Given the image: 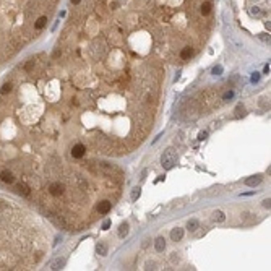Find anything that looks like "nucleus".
Listing matches in <instances>:
<instances>
[{"mask_svg": "<svg viewBox=\"0 0 271 271\" xmlns=\"http://www.w3.org/2000/svg\"><path fill=\"white\" fill-rule=\"evenodd\" d=\"M258 80H260V75H258V73L255 72V73H253V75H252V81L255 83V81H258Z\"/></svg>", "mask_w": 271, "mask_h": 271, "instance_id": "18", "label": "nucleus"}, {"mask_svg": "<svg viewBox=\"0 0 271 271\" xmlns=\"http://www.w3.org/2000/svg\"><path fill=\"white\" fill-rule=\"evenodd\" d=\"M214 219H216V221H219V223H223L224 219H226V216H224L223 211H216V213H214Z\"/></svg>", "mask_w": 271, "mask_h": 271, "instance_id": "14", "label": "nucleus"}, {"mask_svg": "<svg viewBox=\"0 0 271 271\" xmlns=\"http://www.w3.org/2000/svg\"><path fill=\"white\" fill-rule=\"evenodd\" d=\"M260 182H261V177H260V176L250 177V179H247V180H245V184H247V185H250V187H253V185H258Z\"/></svg>", "mask_w": 271, "mask_h": 271, "instance_id": "9", "label": "nucleus"}, {"mask_svg": "<svg viewBox=\"0 0 271 271\" xmlns=\"http://www.w3.org/2000/svg\"><path fill=\"white\" fill-rule=\"evenodd\" d=\"M98 253L99 255H107V245L106 244H99L98 245Z\"/></svg>", "mask_w": 271, "mask_h": 271, "instance_id": "13", "label": "nucleus"}, {"mask_svg": "<svg viewBox=\"0 0 271 271\" xmlns=\"http://www.w3.org/2000/svg\"><path fill=\"white\" fill-rule=\"evenodd\" d=\"M161 162H162V167L164 169H172L174 166H176V162H177V153L172 148L166 149L164 153H162V156H161Z\"/></svg>", "mask_w": 271, "mask_h": 271, "instance_id": "2", "label": "nucleus"}, {"mask_svg": "<svg viewBox=\"0 0 271 271\" xmlns=\"http://www.w3.org/2000/svg\"><path fill=\"white\" fill-rule=\"evenodd\" d=\"M15 190H16V193H20V195H23V196H29L31 195V187L26 182H23V180H21L20 184H16Z\"/></svg>", "mask_w": 271, "mask_h": 271, "instance_id": "4", "label": "nucleus"}, {"mask_svg": "<svg viewBox=\"0 0 271 271\" xmlns=\"http://www.w3.org/2000/svg\"><path fill=\"white\" fill-rule=\"evenodd\" d=\"M184 237V230L180 229V227H176V229H172V232H171V239L174 240V242H177V240H180Z\"/></svg>", "mask_w": 271, "mask_h": 271, "instance_id": "6", "label": "nucleus"}, {"mask_svg": "<svg viewBox=\"0 0 271 271\" xmlns=\"http://www.w3.org/2000/svg\"><path fill=\"white\" fill-rule=\"evenodd\" d=\"M47 21H49V15H41L39 18L34 21V29L36 31H42L44 28L47 26Z\"/></svg>", "mask_w": 271, "mask_h": 271, "instance_id": "5", "label": "nucleus"}, {"mask_svg": "<svg viewBox=\"0 0 271 271\" xmlns=\"http://www.w3.org/2000/svg\"><path fill=\"white\" fill-rule=\"evenodd\" d=\"M154 247H156L157 252H164V248H166V240L162 239V237H157L156 242H154Z\"/></svg>", "mask_w": 271, "mask_h": 271, "instance_id": "8", "label": "nucleus"}, {"mask_svg": "<svg viewBox=\"0 0 271 271\" xmlns=\"http://www.w3.org/2000/svg\"><path fill=\"white\" fill-rule=\"evenodd\" d=\"M127 234H128V224L123 223V224H120V227H118V237H125Z\"/></svg>", "mask_w": 271, "mask_h": 271, "instance_id": "10", "label": "nucleus"}, {"mask_svg": "<svg viewBox=\"0 0 271 271\" xmlns=\"http://www.w3.org/2000/svg\"><path fill=\"white\" fill-rule=\"evenodd\" d=\"M0 180H2L3 184H13L16 180V177L10 169H3V171L0 172Z\"/></svg>", "mask_w": 271, "mask_h": 271, "instance_id": "3", "label": "nucleus"}, {"mask_svg": "<svg viewBox=\"0 0 271 271\" xmlns=\"http://www.w3.org/2000/svg\"><path fill=\"white\" fill-rule=\"evenodd\" d=\"M232 98H234V93H232V91H229V93H226V94H224V98H223V99H224V101H230Z\"/></svg>", "mask_w": 271, "mask_h": 271, "instance_id": "16", "label": "nucleus"}, {"mask_svg": "<svg viewBox=\"0 0 271 271\" xmlns=\"http://www.w3.org/2000/svg\"><path fill=\"white\" fill-rule=\"evenodd\" d=\"M109 226H110V221H106V223L103 224V229H109Z\"/></svg>", "mask_w": 271, "mask_h": 271, "instance_id": "22", "label": "nucleus"}, {"mask_svg": "<svg viewBox=\"0 0 271 271\" xmlns=\"http://www.w3.org/2000/svg\"><path fill=\"white\" fill-rule=\"evenodd\" d=\"M64 263H65L64 260H57V261H55V263L52 265V269H59L60 266H64Z\"/></svg>", "mask_w": 271, "mask_h": 271, "instance_id": "15", "label": "nucleus"}, {"mask_svg": "<svg viewBox=\"0 0 271 271\" xmlns=\"http://www.w3.org/2000/svg\"><path fill=\"white\" fill-rule=\"evenodd\" d=\"M221 70H223L221 67H214V68H213V73H214V75H219V73H221Z\"/></svg>", "mask_w": 271, "mask_h": 271, "instance_id": "19", "label": "nucleus"}, {"mask_svg": "<svg viewBox=\"0 0 271 271\" xmlns=\"http://www.w3.org/2000/svg\"><path fill=\"white\" fill-rule=\"evenodd\" d=\"M198 226H200V224H198V221H196V219H192V221H188V224H187V229L193 232V230L198 229Z\"/></svg>", "mask_w": 271, "mask_h": 271, "instance_id": "11", "label": "nucleus"}, {"mask_svg": "<svg viewBox=\"0 0 271 271\" xmlns=\"http://www.w3.org/2000/svg\"><path fill=\"white\" fill-rule=\"evenodd\" d=\"M244 114H245V109L242 106H239V107H237V117H240V115H244Z\"/></svg>", "mask_w": 271, "mask_h": 271, "instance_id": "17", "label": "nucleus"}, {"mask_svg": "<svg viewBox=\"0 0 271 271\" xmlns=\"http://www.w3.org/2000/svg\"><path fill=\"white\" fill-rule=\"evenodd\" d=\"M70 2H72V3H73V5H75V7H76V5L81 2V0H70Z\"/></svg>", "mask_w": 271, "mask_h": 271, "instance_id": "24", "label": "nucleus"}, {"mask_svg": "<svg viewBox=\"0 0 271 271\" xmlns=\"http://www.w3.org/2000/svg\"><path fill=\"white\" fill-rule=\"evenodd\" d=\"M57 0H0V62L33 37L34 21L52 12Z\"/></svg>", "mask_w": 271, "mask_h": 271, "instance_id": "1", "label": "nucleus"}, {"mask_svg": "<svg viewBox=\"0 0 271 271\" xmlns=\"http://www.w3.org/2000/svg\"><path fill=\"white\" fill-rule=\"evenodd\" d=\"M140 193H141V188H140V187H135V188L132 190V200H133V201L138 200V198H140Z\"/></svg>", "mask_w": 271, "mask_h": 271, "instance_id": "12", "label": "nucleus"}, {"mask_svg": "<svg viewBox=\"0 0 271 271\" xmlns=\"http://www.w3.org/2000/svg\"><path fill=\"white\" fill-rule=\"evenodd\" d=\"M269 203H271V200H269V198H268V200H265V201H263V206H265V208H269V206H271Z\"/></svg>", "mask_w": 271, "mask_h": 271, "instance_id": "20", "label": "nucleus"}, {"mask_svg": "<svg viewBox=\"0 0 271 271\" xmlns=\"http://www.w3.org/2000/svg\"><path fill=\"white\" fill-rule=\"evenodd\" d=\"M263 72L268 75V73H269V65H265V70H263Z\"/></svg>", "mask_w": 271, "mask_h": 271, "instance_id": "23", "label": "nucleus"}, {"mask_svg": "<svg viewBox=\"0 0 271 271\" xmlns=\"http://www.w3.org/2000/svg\"><path fill=\"white\" fill-rule=\"evenodd\" d=\"M206 137H208V133H206V132H201V133H200V137H198V138H200V140H205V138H206Z\"/></svg>", "mask_w": 271, "mask_h": 271, "instance_id": "21", "label": "nucleus"}, {"mask_svg": "<svg viewBox=\"0 0 271 271\" xmlns=\"http://www.w3.org/2000/svg\"><path fill=\"white\" fill-rule=\"evenodd\" d=\"M12 91H13V84L10 83V81H7L2 88H0V94H2V96H7V94H10Z\"/></svg>", "mask_w": 271, "mask_h": 271, "instance_id": "7", "label": "nucleus"}]
</instances>
